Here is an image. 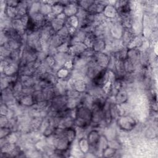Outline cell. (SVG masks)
<instances>
[{"instance_id": "d6986e66", "label": "cell", "mask_w": 158, "mask_h": 158, "mask_svg": "<svg viewBox=\"0 0 158 158\" xmlns=\"http://www.w3.org/2000/svg\"><path fill=\"white\" fill-rule=\"evenodd\" d=\"M21 102L23 105L31 106L34 102V98L31 96H26L22 99Z\"/></svg>"}, {"instance_id": "4fadbf2b", "label": "cell", "mask_w": 158, "mask_h": 158, "mask_svg": "<svg viewBox=\"0 0 158 158\" xmlns=\"http://www.w3.org/2000/svg\"><path fill=\"white\" fill-rule=\"evenodd\" d=\"M105 47H106V44L104 41L101 40H95L93 44L92 49L96 52H101L102 50L105 49Z\"/></svg>"}, {"instance_id": "ffe728a7", "label": "cell", "mask_w": 158, "mask_h": 158, "mask_svg": "<svg viewBox=\"0 0 158 158\" xmlns=\"http://www.w3.org/2000/svg\"><path fill=\"white\" fill-rule=\"evenodd\" d=\"M102 152H103V155H104V156L110 157L114 156V155L115 154L116 149H114V148H111V147L108 146V147L106 148Z\"/></svg>"}, {"instance_id": "7c38bea8", "label": "cell", "mask_w": 158, "mask_h": 158, "mask_svg": "<svg viewBox=\"0 0 158 158\" xmlns=\"http://www.w3.org/2000/svg\"><path fill=\"white\" fill-rule=\"evenodd\" d=\"M78 147L80 148V150L82 152H88L89 149V144L88 143V140L84 138L80 139V140L78 141Z\"/></svg>"}, {"instance_id": "5b68a950", "label": "cell", "mask_w": 158, "mask_h": 158, "mask_svg": "<svg viewBox=\"0 0 158 158\" xmlns=\"http://www.w3.org/2000/svg\"><path fill=\"white\" fill-rule=\"evenodd\" d=\"M66 24L67 25H66L65 27L69 30V33H72L75 31V30L79 25V21L76 15H73L68 17L66 21Z\"/></svg>"}, {"instance_id": "9c48e42d", "label": "cell", "mask_w": 158, "mask_h": 158, "mask_svg": "<svg viewBox=\"0 0 158 158\" xmlns=\"http://www.w3.org/2000/svg\"><path fill=\"white\" fill-rule=\"evenodd\" d=\"M87 48H88L83 43V42H79V43H75L71 47V50L73 53L80 54V53L84 52L87 49Z\"/></svg>"}, {"instance_id": "e0dca14e", "label": "cell", "mask_w": 158, "mask_h": 158, "mask_svg": "<svg viewBox=\"0 0 158 158\" xmlns=\"http://www.w3.org/2000/svg\"><path fill=\"white\" fill-rule=\"evenodd\" d=\"M123 66H124V70L127 72L131 73L134 70L133 62L128 58L123 60Z\"/></svg>"}, {"instance_id": "d4e9b609", "label": "cell", "mask_w": 158, "mask_h": 158, "mask_svg": "<svg viewBox=\"0 0 158 158\" xmlns=\"http://www.w3.org/2000/svg\"><path fill=\"white\" fill-rule=\"evenodd\" d=\"M72 65H73V63H72V60H67V61L64 64V65L65 68L67 69H68V70H69V69H70V68L72 67Z\"/></svg>"}, {"instance_id": "30bf717a", "label": "cell", "mask_w": 158, "mask_h": 158, "mask_svg": "<svg viewBox=\"0 0 158 158\" xmlns=\"http://www.w3.org/2000/svg\"><path fill=\"white\" fill-rule=\"evenodd\" d=\"M73 89L77 92L82 93L86 89V84L85 81L81 79H78V80L73 82Z\"/></svg>"}, {"instance_id": "ac0fdd59", "label": "cell", "mask_w": 158, "mask_h": 158, "mask_svg": "<svg viewBox=\"0 0 158 158\" xmlns=\"http://www.w3.org/2000/svg\"><path fill=\"white\" fill-rule=\"evenodd\" d=\"M17 67L14 64H9L4 67V73L6 75H12L15 73Z\"/></svg>"}, {"instance_id": "5bb4252c", "label": "cell", "mask_w": 158, "mask_h": 158, "mask_svg": "<svg viewBox=\"0 0 158 158\" xmlns=\"http://www.w3.org/2000/svg\"><path fill=\"white\" fill-rule=\"evenodd\" d=\"M64 5L62 4H54L52 6V13L56 16L64 12Z\"/></svg>"}, {"instance_id": "9a60e30c", "label": "cell", "mask_w": 158, "mask_h": 158, "mask_svg": "<svg viewBox=\"0 0 158 158\" xmlns=\"http://www.w3.org/2000/svg\"><path fill=\"white\" fill-rule=\"evenodd\" d=\"M142 44H143V41L138 36H136V37H134L132 41L128 44L129 46L128 47L129 48V49H135L136 48H139L141 46Z\"/></svg>"}, {"instance_id": "ba28073f", "label": "cell", "mask_w": 158, "mask_h": 158, "mask_svg": "<svg viewBox=\"0 0 158 158\" xmlns=\"http://www.w3.org/2000/svg\"><path fill=\"white\" fill-rule=\"evenodd\" d=\"M103 13L104 16L108 18H114L117 14V10L116 8L111 4L106 5L104 9Z\"/></svg>"}, {"instance_id": "277c9868", "label": "cell", "mask_w": 158, "mask_h": 158, "mask_svg": "<svg viewBox=\"0 0 158 158\" xmlns=\"http://www.w3.org/2000/svg\"><path fill=\"white\" fill-rule=\"evenodd\" d=\"M109 62V57L102 52H99L95 56V62L99 67H106L108 65Z\"/></svg>"}, {"instance_id": "52a82bcc", "label": "cell", "mask_w": 158, "mask_h": 158, "mask_svg": "<svg viewBox=\"0 0 158 158\" xmlns=\"http://www.w3.org/2000/svg\"><path fill=\"white\" fill-rule=\"evenodd\" d=\"M128 100V93L125 90H119L115 95V102L117 105L125 104Z\"/></svg>"}, {"instance_id": "7402d4cb", "label": "cell", "mask_w": 158, "mask_h": 158, "mask_svg": "<svg viewBox=\"0 0 158 158\" xmlns=\"http://www.w3.org/2000/svg\"><path fill=\"white\" fill-rule=\"evenodd\" d=\"M80 5V6L83 8L84 10H88L90 6L94 3V1H80L78 2Z\"/></svg>"}, {"instance_id": "44dd1931", "label": "cell", "mask_w": 158, "mask_h": 158, "mask_svg": "<svg viewBox=\"0 0 158 158\" xmlns=\"http://www.w3.org/2000/svg\"><path fill=\"white\" fill-rule=\"evenodd\" d=\"M69 75V70L65 68L59 69L57 72V76L60 79H64Z\"/></svg>"}, {"instance_id": "cb8c5ba5", "label": "cell", "mask_w": 158, "mask_h": 158, "mask_svg": "<svg viewBox=\"0 0 158 158\" xmlns=\"http://www.w3.org/2000/svg\"><path fill=\"white\" fill-rule=\"evenodd\" d=\"M10 134V130L8 128L1 127V138L3 139L4 138Z\"/></svg>"}, {"instance_id": "8fae6325", "label": "cell", "mask_w": 158, "mask_h": 158, "mask_svg": "<svg viewBox=\"0 0 158 158\" xmlns=\"http://www.w3.org/2000/svg\"><path fill=\"white\" fill-rule=\"evenodd\" d=\"M64 20H62L56 17L51 21V26L54 30L59 31L61 28L64 27Z\"/></svg>"}, {"instance_id": "2e32d148", "label": "cell", "mask_w": 158, "mask_h": 158, "mask_svg": "<svg viewBox=\"0 0 158 158\" xmlns=\"http://www.w3.org/2000/svg\"><path fill=\"white\" fill-rule=\"evenodd\" d=\"M123 29L121 25H114L113 27V28L112 29V33L113 34V36H114V37L116 38L122 37L123 35Z\"/></svg>"}, {"instance_id": "603a6c76", "label": "cell", "mask_w": 158, "mask_h": 158, "mask_svg": "<svg viewBox=\"0 0 158 158\" xmlns=\"http://www.w3.org/2000/svg\"><path fill=\"white\" fill-rule=\"evenodd\" d=\"M7 14L10 17H14L17 14V7L8 6L7 8Z\"/></svg>"}, {"instance_id": "8992f818", "label": "cell", "mask_w": 158, "mask_h": 158, "mask_svg": "<svg viewBox=\"0 0 158 158\" xmlns=\"http://www.w3.org/2000/svg\"><path fill=\"white\" fill-rule=\"evenodd\" d=\"M100 138V135L99 133L96 130H93L89 132V133L88 135V141L89 144V146H96L98 144V143L99 141Z\"/></svg>"}, {"instance_id": "7a4b0ae2", "label": "cell", "mask_w": 158, "mask_h": 158, "mask_svg": "<svg viewBox=\"0 0 158 158\" xmlns=\"http://www.w3.org/2000/svg\"><path fill=\"white\" fill-rule=\"evenodd\" d=\"M118 125L126 131L131 130L136 125L135 120L130 116H122L118 118Z\"/></svg>"}, {"instance_id": "3957f363", "label": "cell", "mask_w": 158, "mask_h": 158, "mask_svg": "<svg viewBox=\"0 0 158 158\" xmlns=\"http://www.w3.org/2000/svg\"><path fill=\"white\" fill-rule=\"evenodd\" d=\"M78 9L77 4L73 2H69L64 5V14L68 17L75 15Z\"/></svg>"}, {"instance_id": "6da1fadb", "label": "cell", "mask_w": 158, "mask_h": 158, "mask_svg": "<svg viewBox=\"0 0 158 158\" xmlns=\"http://www.w3.org/2000/svg\"><path fill=\"white\" fill-rule=\"evenodd\" d=\"M92 112L86 107H81L77 110L76 112V124L80 127L86 126L91 120Z\"/></svg>"}]
</instances>
